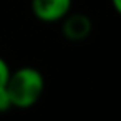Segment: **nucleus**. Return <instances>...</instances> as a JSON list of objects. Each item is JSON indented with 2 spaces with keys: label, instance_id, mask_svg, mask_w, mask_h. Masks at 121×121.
Returning <instances> with one entry per match:
<instances>
[{
  "label": "nucleus",
  "instance_id": "obj_1",
  "mask_svg": "<svg viewBox=\"0 0 121 121\" xmlns=\"http://www.w3.org/2000/svg\"><path fill=\"white\" fill-rule=\"evenodd\" d=\"M13 108H32L38 103L45 91V78L38 68L22 66L10 73L5 85Z\"/></svg>",
  "mask_w": 121,
  "mask_h": 121
},
{
  "label": "nucleus",
  "instance_id": "obj_2",
  "mask_svg": "<svg viewBox=\"0 0 121 121\" xmlns=\"http://www.w3.org/2000/svg\"><path fill=\"white\" fill-rule=\"evenodd\" d=\"M73 0H32V13L43 23L61 22L71 12Z\"/></svg>",
  "mask_w": 121,
  "mask_h": 121
},
{
  "label": "nucleus",
  "instance_id": "obj_3",
  "mask_svg": "<svg viewBox=\"0 0 121 121\" xmlns=\"http://www.w3.org/2000/svg\"><path fill=\"white\" fill-rule=\"evenodd\" d=\"M93 23L88 15L85 13H68L61 20V32L63 37L70 42H81L91 33Z\"/></svg>",
  "mask_w": 121,
  "mask_h": 121
},
{
  "label": "nucleus",
  "instance_id": "obj_4",
  "mask_svg": "<svg viewBox=\"0 0 121 121\" xmlns=\"http://www.w3.org/2000/svg\"><path fill=\"white\" fill-rule=\"evenodd\" d=\"M13 104H12V99H10V95L7 91V88H0V113H7L9 109H12Z\"/></svg>",
  "mask_w": 121,
  "mask_h": 121
},
{
  "label": "nucleus",
  "instance_id": "obj_5",
  "mask_svg": "<svg viewBox=\"0 0 121 121\" xmlns=\"http://www.w3.org/2000/svg\"><path fill=\"white\" fill-rule=\"evenodd\" d=\"M10 73H12V70H10L9 63L5 61L4 56H0V88H4V86L7 85Z\"/></svg>",
  "mask_w": 121,
  "mask_h": 121
},
{
  "label": "nucleus",
  "instance_id": "obj_6",
  "mask_svg": "<svg viewBox=\"0 0 121 121\" xmlns=\"http://www.w3.org/2000/svg\"><path fill=\"white\" fill-rule=\"evenodd\" d=\"M111 4H113L114 12H116V13H119V12H121V0H111Z\"/></svg>",
  "mask_w": 121,
  "mask_h": 121
}]
</instances>
